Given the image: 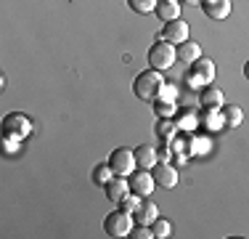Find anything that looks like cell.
Returning <instances> with one entry per match:
<instances>
[{"mask_svg": "<svg viewBox=\"0 0 249 239\" xmlns=\"http://www.w3.org/2000/svg\"><path fill=\"white\" fill-rule=\"evenodd\" d=\"M164 82H167V80H164V75L159 69H146V72H141V75L135 77L133 91H135V96H138L141 101L154 104V101L159 99V93H162Z\"/></svg>", "mask_w": 249, "mask_h": 239, "instance_id": "1", "label": "cell"}, {"mask_svg": "<svg viewBox=\"0 0 249 239\" xmlns=\"http://www.w3.org/2000/svg\"><path fill=\"white\" fill-rule=\"evenodd\" d=\"M215 75H217L215 61L201 56L199 61H194L191 67H188V72H186V85L191 88V91H204L207 85H212V82H215Z\"/></svg>", "mask_w": 249, "mask_h": 239, "instance_id": "2", "label": "cell"}, {"mask_svg": "<svg viewBox=\"0 0 249 239\" xmlns=\"http://www.w3.org/2000/svg\"><path fill=\"white\" fill-rule=\"evenodd\" d=\"M175 61H178V45L164 43V40L159 38L157 43H154V45L149 48V64H151V69L167 72Z\"/></svg>", "mask_w": 249, "mask_h": 239, "instance_id": "3", "label": "cell"}, {"mask_svg": "<svg viewBox=\"0 0 249 239\" xmlns=\"http://www.w3.org/2000/svg\"><path fill=\"white\" fill-rule=\"evenodd\" d=\"M109 165L111 170H114V176H124L130 178L135 170H138V162H135V149H114V152L109 154Z\"/></svg>", "mask_w": 249, "mask_h": 239, "instance_id": "4", "label": "cell"}, {"mask_svg": "<svg viewBox=\"0 0 249 239\" xmlns=\"http://www.w3.org/2000/svg\"><path fill=\"white\" fill-rule=\"evenodd\" d=\"M135 229V218L124 210H114L106 215L104 220V231L109 237H130V231Z\"/></svg>", "mask_w": 249, "mask_h": 239, "instance_id": "5", "label": "cell"}, {"mask_svg": "<svg viewBox=\"0 0 249 239\" xmlns=\"http://www.w3.org/2000/svg\"><path fill=\"white\" fill-rule=\"evenodd\" d=\"M32 128H35L32 120L27 115H21V112H11V115H5V120H3V133H11L21 141H24L27 136H32Z\"/></svg>", "mask_w": 249, "mask_h": 239, "instance_id": "6", "label": "cell"}, {"mask_svg": "<svg viewBox=\"0 0 249 239\" xmlns=\"http://www.w3.org/2000/svg\"><path fill=\"white\" fill-rule=\"evenodd\" d=\"M127 181H130V191H133V194H141V197H151L154 189H157L154 173L151 170H143V167H138V170H135Z\"/></svg>", "mask_w": 249, "mask_h": 239, "instance_id": "7", "label": "cell"}, {"mask_svg": "<svg viewBox=\"0 0 249 239\" xmlns=\"http://www.w3.org/2000/svg\"><path fill=\"white\" fill-rule=\"evenodd\" d=\"M159 38L164 40V43H173V45H180L188 40V24L175 19V21H164V29L159 32Z\"/></svg>", "mask_w": 249, "mask_h": 239, "instance_id": "8", "label": "cell"}, {"mask_svg": "<svg viewBox=\"0 0 249 239\" xmlns=\"http://www.w3.org/2000/svg\"><path fill=\"white\" fill-rule=\"evenodd\" d=\"M154 181H157V186L162 189H175L178 181H180V176H178V167L173 162H159L154 167Z\"/></svg>", "mask_w": 249, "mask_h": 239, "instance_id": "9", "label": "cell"}, {"mask_svg": "<svg viewBox=\"0 0 249 239\" xmlns=\"http://www.w3.org/2000/svg\"><path fill=\"white\" fill-rule=\"evenodd\" d=\"M106 197H109V202H114V205H120L124 197L130 194V181L124 176H114L109 183H106Z\"/></svg>", "mask_w": 249, "mask_h": 239, "instance_id": "10", "label": "cell"}, {"mask_svg": "<svg viewBox=\"0 0 249 239\" xmlns=\"http://www.w3.org/2000/svg\"><path fill=\"white\" fill-rule=\"evenodd\" d=\"M199 128L210 130V133H217V130H223V128H225L223 109H201V115H199Z\"/></svg>", "mask_w": 249, "mask_h": 239, "instance_id": "11", "label": "cell"}, {"mask_svg": "<svg viewBox=\"0 0 249 239\" xmlns=\"http://www.w3.org/2000/svg\"><path fill=\"white\" fill-rule=\"evenodd\" d=\"M201 8H204V14L210 16L212 21H223L231 16V0H207V3H201Z\"/></svg>", "mask_w": 249, "mask_h": 239, "instance_id": "12", "label": "cell"}, {"mask_svg": "<svg viewBox=\"0 0 249 239\" xmlns=\"http://www.w3.org/2000/svg\"><path fill=\"white\" fill-rule=\"evenodd\" d=\"M199 104L201 109H223L225 106V96L220 88H210L207 85L204 91H199Z\"/></svg>", "mask_w": 249, "mask_h": 239, "instance_id": "13", "label": "cell"}, {"mask_svg": "<svg viewBox=\"0 0 249 239\" xmlns=\"http://www.w3.org/2000/svg\"><path fill=\"white\" fill-rule=\"evenodd\" d=\"M135 162H138V167H143V170H154L159 165V152L154 146H149V143H141L135 149Z\"/></svg>", "mask_w": 249, "mask_h": 239, "instance_id": "14", "label": "cell"}, {"mask_svg": "<svg viewBox=\"0 0 249 239\" xmlns=\"http://www.w3.org/2000/svg\"><path fill=\"white\" fill-rule=\"evenodd\" d=\"M180 11H183L180 0H159L154 14L159 16V21H175L180 19Z\"/></svg>", "mask_w": 249, "mask_h": 239, "instance_id": "15", "label": "cell"}, {"mask_svg": "<svg viewBox=\"0 0 249 239\" xmlns=\"http://www.w3.org/2000/svg\"><path fill=\"white\" fill-rule=\"evenodd\" d=\"M186 141H188V157H204L212 149V141L199 133H186Z\"/></svg>", "mask_w": 249, "mask_h": 239, "instance_id": "16", "label": "cell"}, {"mask_svg": "<svg viewBox=\"0 0 249 239\" xmlns=\"http://www.w3.org/2000/svg\"><path fill=\"white\" fill-rule=\"evenodd\" d=\"M133 218H135V223H141V226H151L154 220L159 218V207L154 205V202L149 199V197H146V199H143V205L138 207V213H135Z\"/></svg>", "mask_w": 249, "mask_h": 239, "instance_id": "17", "label": "cell"}, {"mask_svg": "<svg viewBox=\"0 0 249 239\" xmlns=\"http://www.w3.org/2000/svg\"><path fill=\"white\" fill-rule=\"evenodd\" d=\"M199 59H201V45H199V43H194V40H186V43L178 45V61L194 64V61H199Z\"/></svg>", "mask_w": 249, "mask_h": 239, "instance_id": "18", "label": "cell"}, {"mask_svg": "<svg viewBox=\"0 0 249 239\" xmlns=\"http://www.w3.org/2000/svg\"><path fill=\"white\" fill-rule=\"evenodd\" d=\"M175 125H178L180 133H196L199 115H196V112H178V115H175Z\"/></svg>", "mask_w": 249, "mask_h": 239, "instance_id": "19", "label": "cell"}, {"mask_svg": "<svg viewBox=\"0 0 249 239\" xmlns=\"http://www.w3.org/2000/svg\"><path fill=\"white\" fill-rule=\"evenodd\" d=\"M178 133H180V130H178V125H175L173 117H159V122H157V136H159L164 143L173 141Z\"/></svg>", "mask_w": 249, "mask_h": 239, "instance_id": "20", "label": "cell"}, {"mask_svg": "<svg viewBox=\"0 0 249 239\" xmlns=\"http://www.w3.org/2000/svg\"><path fill=\"white\" fill-rule=\"evenodd\" d=\"M223 117H225V128H239V125L244 122V112H241V106H236V104L223 106Z\"/></svg>", "mask_w": 249, "mask_h": 239, "instance_id": "21", "label": "cell"}, {"mask_svg": "<svg viewBox=\"0 0 249 239\" xmlns=\"http://www.w3.org/2000/svg\"><path fill=\"white\" fill-rule=\"evenodd\" d=\"M143 199H146V197H141V194H133V191H130V194L124 197L122 202H120V210L130 213V215H135V213H138V207L143 205Z\"/></svg>", "mask_w": 249, "mask_h": 239, "instance_id": "22", "label": "cell"}, {"mask_svg": "<svg viewBox=\"0 0 249 239\" xmlns=\"http://www.w3.org/2000/svg\"><path fill=\"white\" fill-rule=\"evenodd\" d=\"M154 112H157V117H175L178 115V104H175V101L157 99V101H154Z\"/></svg>", "mask_w": 249, "mask_h": 239, "instance_id": "23", "label": "cell"}, {"mask_svg": "<svg viewBox=\"0 0 249 239\" xmlns=\"http://www.w3.org/2000/svg\"><path fill=\"white\" fill-rule=\"evenodd\" d=\"M151 231H154V237H157V239H167L170 234H173V223H170L167 218H157L151 223Z\"/></svg>", "mask_w": 249, "mask_h": 239, "instance_id": "24", "label": "cell"}, {"mask_svg": "<svg viewBox=\"0 0 249 239\" xmlns=\"http://www.w3.org/2000/svg\"><path fill=\"white\" fill-rule=\"evenodd\" d=\"M114 178V170H111V165L106 162V165H98L96 170H93V181L98 183V186H106V183Z\"/></svg>", "mask_w": 249, "mask_h": 239, "instance_id": "25", "label": "cell"}, {"mask_svg": "<svg viewBox=\"0 0 249 239\" xmlns=\"http://www.w3.org/2000/svg\"><path fill=\"white\" fill-rule=\"evenodd\" d=\"M157 3L159 0H127V5L130 8L135 11V14H154V11H157Z\"/></svg>", "mask_w": 249, "mask_h": 239, "instance_id": "26", "label": "cell"}, {"mask_svg": "<svg viewBox=\"0 0 249 239\" xmlns=\"http://www.w3.org/2000/svg\"><path fill=\"white\" fill-rule=\"evenodd\" d=\"M19 146H21V139H16V136H11V133H3V152L5 154H16Z\"/></svg>", "mask_w": 249, "mask_h": 239, "instance_id": "27", "label": "cell"}, {"mask_svg": "<svg viewBox=\"0 0 249 239\" xmlns=\"http://www.w3.org/2000/svg\"><path fill=\"white\" fill-rule=\"evenodd\" d=\"M130 239H154L151 226H141V223H135V229L130 231Z\"/></svg>", "mask_w": 249, "mask_h": 239, "instance_id": "28", "label": "cell"}, {"mask_svg": "<svg viewBox=\"0 0 249 239\" xmlns=\"http://www.w3.org/2000/svg\"><path fill=\"white\" fill-rule=\"evenodd\" d=\"M159 99H164V101H178V85H175V82H164Z\"/></svg>", "mask_w": 249, "mask_h": 239, "instance_id": "29", "label": "cell"}, {"mask_svg": "<svg viewBox=\"0 0 249 239\" xmlns=\"http://www.w3.org/2000/svg\"><path fill=\"white\" fill-rule=\"evenodd\" d=\"M159 162H173V149H170V143H164V149H159Z\"/></svg>", "mask_w": 249, "mask_h": 239, "instance_id": "30", "label": "cell"}, {"mask_svg": "<svg viewBox=\"0 0 249 239\" xmlns=\"http://www.w3.org/2000/svg\"><path fill=\"white\" fill-rule=\"evenodd\" d=\"M188 5H201V0H186Z\"/></svg>", "mask_w": 249, "mask_h": 239, "instance_id": "31", "label": "cell"}, {"mask_svg": "<svg viewBox=\"0 0 249 239\" xmlns=\"http://www.w3.org/2000/svg\"><path fill=\"white\" fill-rule=\"evenodd\" d=\"M244 77H247V80H249V61L244 64Z\"/></svg>", "mask_w": 249, "mask_h": 239, "instance_id": "32", "label": "cell"}]
</instances>
